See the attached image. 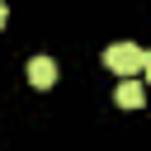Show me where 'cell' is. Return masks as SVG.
<instances>
[{"mask_svg":"<svg viewBox=\"0 0 151 151\" xmlns=\"http://www.w3.org/2000/svg\"><path fill=\"white\" fill-rule=\"evenodd\" d=\"M104 66L113 76H142V47L137 42H113V47H104Z\"/></svg>","mask_w":151,"mask_h":151,"instance_id":"obj_1","label":"cell"},{"mask_svg":"<svg viewBox=\"0 0 151 151\" xmlns=\"http://www.w3.org/2000/svg\"><path fill=\"white\" fill-rule=\"evenodd\" d=\"M113 99H118V109H142V104H146V90H142L137 76H123L118 90H113Z\"/></svg>","mask_w":151,"mask_h":151,"instance_id":"obj_2","label":"cell"},{"mask_svg":"<svg viewBox=\"0 0 151 151\" xmlns=\"http://www.w3.org/2000/svg\"><path fill=\"white\" fill-rule=\"evenodd\" d=\"M28 80H33L38 90H52V85H57V61H52V57H33V61H28Z\"/></svg>","mask_w":151,"mask_h":151,"instance_id":"obj_3","label":"cell"},{"mask_svg":"<svg viewBox=\"0 0 151 151\" xmlns=\"http://www.w3.org/2000/svg\"><path fill=\"white\" fill-rule=\"evenodd\" d=\"M142 76L151 80V52H142Z\"/></svg>","mask_w":151,"mask_h":151,"instance_id":"obj_4","label":"cell"},{"mask_svg":"<svg viewBox=\"0 0 151 151\" xmlns=\"http://www.w3.org/2000/svg\"><path fill=\"white\" fill-rule=\"evenodd\" d=\"M5 19H9V5H5V0H0V28H5Z\"/></svg>","mask_w":151,"mask_h":151,"instance_id":"obj_5","label":"cell"}]
</instances>
